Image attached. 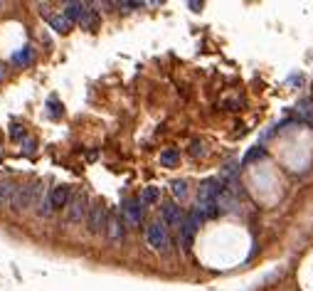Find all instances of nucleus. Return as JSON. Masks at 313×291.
Masks as SVG:
<instances>
[{
	"label": "nucleus",
	"mask_w": 313,
	"mask_h": 291,
	"mask_svg": "<svg viewBox=\"0 0 313 291\" xmlns=\"http://www.w3.org/2000/svg\"><path fill=\"white\" fill-rule=\"evenodd\" d=\"M225 190H227V188H225L222 178H207V180H202V185H200V193H197V208L215 205Z\"/></svg>",
	"instance_id": "nucleus-1"
},
{
	"label": "nucleus",
	"mask_w": 313,
	"mask_h": 291,
	"mask_svg": "<svg viewBox=\"0 0 313 291\" xmlns=\"http://www.w3.org/2000/svg\"><path fill=\"white\" fill-rule=\"evenodd\" d=\"M202 220H205V215L200 212V210H193L185 220H183V225H180V240H183V247L185 250H190V245H193V237H195L197 227L202 225Z\"/></svg>",
	"instance_id": "nucleus-2"
},
{
	"label": "nucleus",
	"mask_w": 313,
	"mask_h": 291,
	"mask_svg": "<svg viewBox=\"0 0 313 291\" xmlns=\"http://www.w3.org/2000/svg\"><path fill=\"white\" fill-rule=\"evenodd\" d=\"M37 195H39V183H25V185H20L15 190V198H12L10 205L15 210H25L37 200Z\"/></svg>",
	"instance_id": "nucleus-3"
},
{
	"label": "nucleus",
	"mask_w": 313,
	"mask_h": 291,
	"mask_svg": "<svg viewBox=\"0 0 313 291\" xmlns=\"http://www.w3.org/2000/svg\"><path fill=\"white\" fill-rule=\"evenodd\" d=\"M86 225H89V232L91 235H99L106 225H109V215H106V208L104 203H94L89 208V215H86Z\"/></svg>",
	"instance_id": "nucleus-4"
},
{
	"label": "nucleus",
	"mask_w": 313,
	"mask_h": 291,
	"mask_svg": "<svg viewBox=\"0 0 313 291\" xmlns=\"http://www.w3.org/2000/svg\"><path fill=\"white\" fill-rule=\"evenodd\" d=\"M146 240L153 250H165L168 247V230H165V222L156 220L146 227Z\"/></svg>",
	"instance_id": "nucleus-5"
},
{
	"label": "nucleus",
	"mask_w": 313,
	"mask_h": 291,
	"mask_svg": "<svg viewBox=\"0 0 313 291\" xmlns=\"http://www.w3.org/2000/svg\"><path fill=\"white\" fill-rule=\"evenodd\" d=\"M123 220L128 222V225H141V220H143V203H141V198H128V200H123Z\"/></svg>",
	"instance_id": "nucleus-6"
},
{
	"label": "nucleus",
	"mask_w": 313,
	"mask_h": 291,
	"mask_svg": "<svg viewBox=\"0 0 313 291\" xmlns=\"http://www.w3.org/2000/svg\"><path fill=\"white\" fill-rule=\"evenodd\" d=\"M89 198L84 195V193H79V195H74V200L69 203V210H67V220L69 222H79L84 215H89Z\"/></svg>",
	"instance_id": "nucleus-7"
},
{
	"label": "nucleus",
	"mask_w": 313,
	"mask_h": 291,
	"mask_svg": "<svg viewBox=\"0 0 313 291\" xmlns=\"http://www.w3.org/2000/svg\"><path fill=\"white\" fill-rule=\"evenodd\" d=\"M160 220H163L165 225L175 227V225H183L185 215H183V210L178 208V203H165V205L160 208Z\"/></svg>",
	"instance_id": "nucleus-8"
},
{
	"label": "nucleus",
	"mask_w": 313,
	"mask_h": 291,
	"mask_svg": "<svg viewBox=\"0 0 313 291\" xmlns=\"http://www.w3.org/2000/svg\"><path fill=\"white\" fill-rule=\"evenodd\" d=\"M106 235L111 242H121L123 235H126V227H123V220L118 215H109V225H106Z\"/></svg>",
	"instance_id": "nucleus-9"
},
{
	"label": "nucleus",
	"mask_w": 313,
	"mask_h": 291,
	"mask_svg": "<svg viewBox=\"0 0 313 291\" xmlns=\"http://www.w3.org/2000/svg\"><path fill=\"white\" fill-rule=\"evenodd\" d=\"M47 198H49V203H52V210L64 208V205L69 203V188H67V185H57V188H52V190L47 193Z\"/></svg>",
	"instance_id": "nucleus-10"
},
{
	"label": "nucleus",
	"mask_w": 313,
	"mask_h": 291,
	"mask_svg": "<svg viewBox=\"0 0 313 291\" xmlns=\"http://www.w3.org/2000/svg\"><path fill=\"white\" fill-rule=\"evenodd\" d=\"M86 12V5L84 2H64V17L69 22H79Z\"/></svg>",
	"instance_id": "nucleus-11"
},
{
	"label": "nucleus",
	"mask_w": 313,
	"mask_h": 291,
	"mask_svg": "<svg viewBox=\"0 0 313 291\" xmlns=\"http://www.w3.org/2000/svg\"><path fill=\"white\" fill-rule=\"evenodd\" d=\"M296 111H299V121H304V124H309L313 128V101L311 99H301L299 106H296Z\"/></svg>",
	"instance_id": "nucleus-12"
},
{
	"label": "nucleus",
	"mask_w": 313,
	"mask_h": 291,
	"mask_svg": "<svg viewBox=\"0 0 313 291\" xmlns=\"http://www.w3.org/2000/svg\"><path fill=\"white\" fill-rule=\"evenodd\" d=\"M10 62L15 64V67H27L30 62H32V47L30 44H25V47H20L12 57H10Z\"/></svg>",
	"instance_id": "nucleus-13"
},
{
	"label": "nucleus",
	"mask_w": 313,
	"mask_h": 291,
	"mask_svg": "<svg viewBox=\"0 0 313 291\" xmlns=\"http://www.w3.org/2000/svg\"><path fill=\"white\" fill-rule=\"evenodd\" d=\"M15 190H17V188H12V183H7V180H0V205H5V203H12V198H15Z\"/></svg>",
	"instance_id": "nucleus-14"
},
{
	"label": "nucleus",
	"mask_w": 313,
	"mask_h": 291,
	"mask_svg": "<svg viewBox=\"0 0 313 291\" xmlns=\"http://www.w3.org/2000/svg\"><path fill=\"white\" fill-rule=\"evenodd\" d=\"M47 20H49V25H52L57 32H67V27H69V20H67L64 15H47Z\"/></svg>",
	"instance_id": "nucleus-15"
},
{
	"label": "nucleus",
	"mask_w": 313,
	"mask_h": 291,
	"mask_svg": "<svg viewBox=\"0 0 313 291\" xmlns=\"http://www.w3.org/2000/svg\"><path fill=\"white\" fill-rule=\"evenodd\" d=\"M178 161H180V153H178L175 148H165V151L160 153V163H163V166L170 168V166H175Z\"/></svg>",
	"instance_id": "nucleus-16"
},
{
	"label": "nucleus",
	"mask_w": 313,
	"mask_h": 291,
	"mask_svg": "<svg viewBox=\"0 0 313 291\" xmlns=\"http://www.w3.org/2000/svg\"><path fill=\"white\" fill-rule=\"evenodd\" d=\"M79 25H81L84 30H91V27L96 25V12H94V10H86V12H84V17L79 20Z\"/></svg>",
	"instance_id": "nucleus-17"
},
{
	"label": "nucleus",
	"mask_w": 313,
	"mask_h": 291,
	"mask_svg": "<svg viewBox=\"0 0 313 291\" xmlns=\"http://www.w3.org/2000/svg\"><path fill=\"white\" fill-rule=\"evenodd\" d=\"M158 200V188H146L143 193H141V203L143 205H151V203H156Z\"/></svg>",
	"instance_id": "nucleus-18"
},
{
	"label": "nucleus",
	"mask_w": 313,
	"mask_h": 291,
	"mask_svg": "<svg viewBox=\"0 0 313 291\" xmlns=\"http://www.w3.org/2000/svg\"><path fill=\"white\" fill-rule=\"evenodd\" d=\"M173 195H175V198H185V195H188L185 180H173Z\"/></svg>",
	"instance_id": "nucleus-19"
},
{
	"label": "nucleus",
	"mask_w": 313,
	"mask_h": 291,
	"mask_svg": "<svg viewBox=\"0 0 313 291\" xmlns=\"http://www.w3.org/2000/svg\"><path fill=\"white\" fill-rule=\"evenodd\" d=\"M262 156H264V148H262V146H257L254 151H249V153L244 156V163H249V161H254V158H262Z\"/></svg>",
	"instance_id": "nucleus-20"
},
{
	"label": "nucleus",
	"mask_w": 313,
	"mask_h": 291,
	"mask_svg": "<svg viewBox=\"0 0 313 291\" xmlns=\"http://www.w3.org/2000/svg\"><path fill=\"white\" fill-rule=\"evenodd\" d=\"M22 151H25V153H32V151H35V141H30V138H22Z\"/></svg>",
	"instance_id": "nucleus-21"
},
{
	"label": "nucleus",
	"mask_w": 313,
	"mask_h": 291,
	"mask_svg": "<svg viewBox=\"0 0 313 291\" xmlns=\"http://www.w3.org/2000/svg\"><path fill=\"white\" fill-rule=\"evenodd\" d=\"M190 153H193V156H202V153H205L200 141H193V146H190Z\"/></svg>",
	"instance_id": "nucleus-22"
},
{
	"label": "nucleus",
	"mask_w": 313,
	"mask_h": 291,
	"mask_svg": "<svg viewBox=\"0 0 313 291\" xmlns=\"http://www.w3.org/2000/svg\"><path fill=\"white\" fill-rule=\"evenodd\" d=\"M49 116H54V119L59 116V104H57V101H54V104L49 101Z\"/></svg>",
	"instance_id": "nucleus-23"
},
{
	"label": "nucleus",
	"mask_w": 313,
	"mask_h": 291,
	"mask_svg": "<svg viewBox=\"0 0 313 291\" xmlns=\"http://www.w3.org/2000/svg\"><path fill=\"white\" fill-rule=\"evenodd\" d=\"M10 133H12V136H15V138H22V126H12V128H10Z\"/></svg>",
	"instance_id": "nucleus-24"
},
{
	"label": "nucleus",
	"mask_w": 313,
	"mask_h": 291,
	"mask_svg": "<svg viewBox=\"0 0 313 291\" xmlns=\"http://www.w3.org/2000/svg\"><path fill=\"white\" fill-rule=\"evenodd\" d=\"M2 77H5V67L0 64V79H2Z\"/></svg>",
	"instance_id": "nucleus-25"
}]
</instances>
